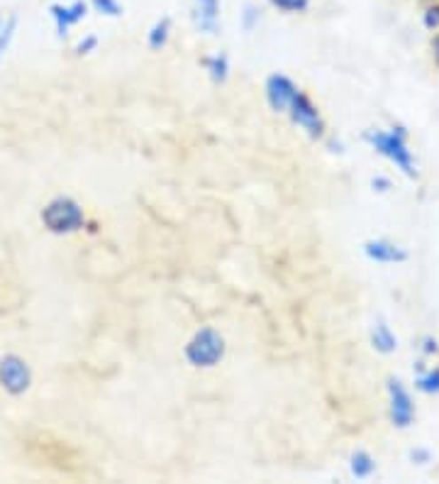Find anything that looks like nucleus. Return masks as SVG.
<instances>
[{"mask_svg": "<svg viewBox=\"0 0 439 484\" xmlns=\"http://www.w3.org/2000/svg\"><path fill=\"white\" fill-rule=\"evenodd\" d=\"M42 223L54 235H68V233H76L86 226V216H83V208L78 206L74 198L59 196L44 206Z\"/></svg>", "mask_w": 439, "mask_h": 484, "instance_id": "obj_1", "label": "nucleus"}, {"mask_svg": "<svg viewBox=\"0 0 439 484\" xmlns=\"http://www.w3.org/2000/svg\"><path fill=\"white\" fill-rule=\"evenodd\" d=\"M366 139L371 142V147L376 149L379 155H383L386 159H390L396 167L405 174V177H418V169H415V159L410 155L408 145H405V135L396 130V132H380V130H373V132H366Z\"/></svg>", "mask_w": 439, "mask_h": 484, "instance_id": "obj_2", "label": "nucleus"}, {"mask_svg": "<svg viewBox=\"0 0 439 484\" xmlns=\"http://www.w3.org/2000/svg\"><path fill=\"white\" fill-rule=\"evenodd\" d=\"M224 355L223 336L213 328H203L185 345V357L193 367H215Z\"/></svg>", "mask_w": 439, "mask_h": 484, "instance_id": "obj_3", "label": "nucleus"}, {"mask_svg": "<svg viewBox=\"0 0 439 484\" xmlns=\"http://www.w3.org/2000/svg\"><path fill=\"white\" fill-rule=\"evenodd\" d=\"M32 385V372L27 362L18 355H5L0 360V386L12 396L25 394Z\"/></svg>", "mask_w": 439, "mask_h": 484, "instance_id": "obj_4", "label": "nucleus"}, {"mask_svg": "<svg viewBox=\"0 0 439 484\" xmlns=\"http://www.w3.org/2000/svg\"><path fill=\"white\" fill-rule=\"evenodd\" d=\"M388 399H390V418L398 428H408L415 421V404L410 399L408 389L398 379H388Z\"/></svg>", "mask_w": 439, "mask_h": 484, "instance_id": "obj_5", "label": "nucleus"}, {"mask_svg": "<svg viewBox=\"0 0 439 484\" xmlns=\"http://www.w3.org/2000/svg\"><path fill=\"white\" fill-rule=\"evenodd\" d=\"M288 110H291L293 123H298L301 128L308 130V135H310V138H322V130H325V125H322L320 113H317V108L312 106L308 96L295 93L291 100V106H288Z\"/></svg>", "mask_w": 439, "mask_h": 484, "instance_id": "obj_6", "label": "nucleus"}, {"mask_svg": "<svg viewBox=\"0 0 439 484\" xmlns=\"http://www.w3.org/2000/svg\"><path fill=\"white\" fill-rule=\"evenodd\" d=\"M295 93H298V91L293 86V81L281 76V74H273L271 79L266 81V99H269V106H271L276 113L288 110Z\"/></svg>", "mask_w": 439, "mask_h": 484, "instance_id": "obj_7", "label": "nucleus"}, {"mask_svg": "<svg viewBox=\"0 0 439 484\" xmlns=\"http://www.w3.org/2000/svg\"><path fill=\"white\" fill-rule=\"evenodd\" d=\"M49 12H51V18H54V22H57V32L64 37L74 25H78V22L86 18L88 3L76 0V3H71V5H51Z\"/></svg>", "mask_w": 439, "mask_h": 484, "instance_id": "obj_8", "label": "nucleus"}, {"mask_svg": "<svg viewBox=\"0 0 439 484\" xmlns=\"http://www.w3.org/2000/svg\"><path fill=\"white\" fill-rule=\"evenodd\" d=\"M364 252H366V258L380 262V265H398V262L408 259V252L388 242V240H371L364 245Z\"/></svg>", "mask_w": 439, "mask_h": 484, "instance_id": "obj_9", "label": "nucleus"}, {"mask_svg": "<svg viewBox=\"0 0 439 484\" xmlns=\"http://www.w3.org/2000/svg\"><path fill=\"white\" fill-rule=\"evenodd\" d=\"M195 3V25L208 35L217 32V15H220V0H193Z\"/></svg>", "mask_w": 439, "mask_h": 484, "instance_id": "obj_10", "label": "nucleus"}, {"mask_svg": "<svg viewBox=\"0 0 439 484\" xmlns=\"http://www.w3.org/2000/svg\"><path fill=\"white\" fill-rule=\"evenodd\" d=\"M371 343L373 347L383 353V355H390V353H396V347H398V337L393 336V330H390L383 321H379L373 330H371Z\"/></svg>", "mask_w": 439, "mask_h": 484, "instance_id": "obj_11", "label": "nucleus"}, {"mask_svg": "<svg viewBox=\"0 0 439 484\" xmlns=\"http://www.w3.org/2000/svg\"><path fill=\"white\" fill-rule=\"evenodd\" d=\"M349 467H351V474H354L357 480H366V477H371V474L376 472V463H373V457H371L369 453H364V450L351 455Z\"/></svg>", "mask_w": 439, "mask_h": 484, "instance_id": "obj_12", "label": "nucleus"}, {"mask_svg": "<svg viewBox=\"0 0 439 484\" xmlns=\"http://www.w3.org/2000/svg\"><path fill=\"white\" fill-rule=\"evenodd\" d=\"M169 30H171V22H169V18H164V20H159L152 28V32H149V47L152 50H161L166 44V40H169Z\"/></svg>", "mask_w": 439, "mask_h": 484, "instance_id": "obj_13", "label": "nucleus"}, {"mask_svg": "<svg viewBox=\"0 0 439 484\" xmlns=\"http://www.w3.org/2000/svg\"><path fill=\"white\" fill-rule=\"evenodd\" d=\"M205 69L210 71V76H213V81H217V83H223L224 79H227V71H230V67H227V57L224 54H217V57H210V60H205Z\"/></svg>", "mask_w": 439, "mask_h": 484, "instance_id": "obj_14", "label": "nucleus"}, {"mask_svg": "<svg viewBox=\"0 0 439 484\" xmlns=\"http://www.w3.org/2000/svg\"><path fill=\"white\" fill-rule=\"evenodd\" d=\"M418 389L425 394H439V367L429 369L427 375L418 377Z\"/></svg>", "mask_w": 439, "mask_h": 484, "instance_id": "obj_15", "label": "nucleus"}, {"mask_svg": "<svg viewBox=\"0 0 439 484\" xmlns=\"http://www.w3.org/2000/svg\"><path fill=\"white\" fill-rule=\"evenodd\" d=\"M90 5H93L100 15H107V18L122 15V5H120L117 0H90Z\"/></svg>", "mask_w": 439, "mask_h": 484, "instance_id": "obj_16", "label": "nucleus"}, {"mask_svg": "<svg viewBox=\"0 0 439 484\" xmlns=\"http://www.w3.org/2000/svg\"><path fill=\"white\" fill-rule=\"evenodd\" d=\"M269 3L283 12H302L310 5V0H269Z\"/></svg>", "mask_w": 439, "mask_h": 484, "instance_id": "obj_17", "label": "nucleus"}, {"mask_svg": "<svg viewBox=\"0 0 439 484\" xmlns=\"http://www.w3.org/2000/svg\"><path fill=\"white\" fill-rule=\"evenodd\" d=\"M96 47H98L96 37H86V40L78 42L76 52H78V54H88V52H93V50H96Z\"/></svg>", "mask_w": 439, "mask_h": 484, "instance_id": "obj_18", "label": "nucleus"}, {"mask_svg": "<svg viewBox=\"0 0 439 484\" xmlns=\"http://www.w3.org/2000/svg\"><path fill=\"white\" fill-rule=\"evenodd\" d=\"M425 25H427V28H439V8H429V11L425 12Z\"/></svg>", "mask_w": 439, "mask_h": 484, "instance_id": "obj_19", "label": "nucleus"}, {"mask_svg": "<svg viewBox=\"0 0 439 484\" xmlns=\"http://www.w3.org/2000/svg\"><path fill=\"white\" fill-rule=\"evenodd\" d=\"M256 18H259V12L254 11L252 5H249V8H247V12H244V28H247V30H252L254 22H256Z\"/></svg>", "mask_w": 439, "mask_h": 484, "instance_id": "obj_20", "label": "nucleus"}, {"mask_svg": "<svg viewBox=\"0 0 439 484\" xmlns=\"http://www.w3.org/2000/svg\"><path fill=\"white\" fill-rule=\"evenodd\" d=\"M437 350L439 347H437V340H435V337H425V340H422V353H425V355H435Z\"/></svg>", "mask_w": 439, "mask_h": 484, "instance_id": "obj_21", "label": "nucleus"}, {"mask_svg": "<svg viewBox=\"0 0 439 484\" xmlns=\"http://www.w3.org/2000/svg\"><path fill=\"white\" fill-rule=\"evenodd\" d=\"M412 460H419V464L429 463V453L427 450H412Z\"/></svg>", "mask_w": 439, "mask_h": 484, "instance_id": "obj_22", "label": "nucleus"}, {"mask_svg": "<svg viewBox=\"0 0 439 484\" xmlns=\"http://www.w3.org/2000/svg\"><path fill=\"white\" fill-rule=\"evenodd\" d=\"M373 188H379V191H388L390 181L388 179H373Z\"/></svg>", "mask_w": 439, "mask_h": 484, "instance_id": "obj_23", "label": "nucleus"}, {"mask_svg": "<svg viewBox=\"0 0 439 484\" xmlns=\"http://www.w3.org/2000/svg\"><path fill=\"white\" fill-rule=\"evenodd\" d=\"M435 57H437V61H439V37L435 40Z\"/></svg>", "mask_w": 439, "mask_h": 484, "instance_id": "obj_24", "label": "nucleus"}, {"mask_svg": "<svg viewBox=\"0 0 439 484\" xmlns=\"http://www.w3.org/2000/svg\"><path fill=\"white\" fill-rule=\"evenodd\" d=\"M0 30H3V20H0Z\"/></svg>", "mask_w": 439, "mask_h": 484, "instance_id": "obj_25", "label": "nucleus"}]
</instances>
